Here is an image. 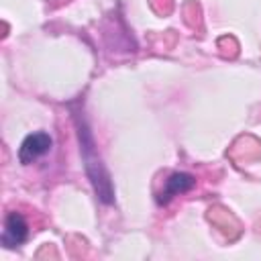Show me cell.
<instances>
[{
    "instance_id": "6da1fadb",
    "label": "cell",
    "mask_w": 261,
    "mask_h": 261,
    "mask_svg": "<svg viewBox=\"0 0 261 261\" xmlns=\"http://www.w3.org/2000/svg\"><path fill=\"white\" fill-rule=\"evenodd\" d=\"M51 137L47 135V133H33V135H29L24 141H22V145H20V149H18V159H20V163H24V165H29V163H33V161H37L39 157H43L49 149H51Z\"/></svg>"
},
{
    "instance_id": "7a4b0ae2",
    "label": "cell",
    "mask_w": 261,
    "mask_h": 261,
    "mask_svg": "<svg viewBox=\"0 0 261 261\" xmlns=\"http://www.w3.org/2000/svg\"><path fill=\"white\" fill-rule=\"evenodd\" d=\"M27 237H29V224H27L24 216L18 212H10L4 222L2 243L6 247H16V245H22L27 241Z\"/></svg>"
},
{
    "instance_id": "3957f363",
    "label": "cell",
    "mask_w": 261,
    "mask_h": 261,
    "mask_svg": "<svg viewBox=\"0 0 261 261\" xmlns=\"http://www.w3.org/2000/svg\"><path fill=\"white\" fill-rule=\"evenodd\" d=\"M194 184H196V179H194V175H190V173H173V175H169V179L165 181V186H163V192L159 194V204H167L173 196H177V194H186L188 190H192L194 188Z\"/></svg>"
}]
</instances>
